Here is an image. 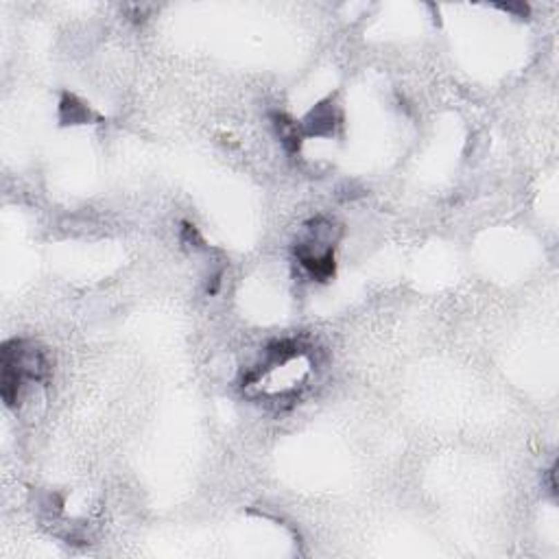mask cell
I'll list each match as a JSON object with an SVG mask.
<instances>
[{
	"instance_id": "cell-1",
	"label": "cell",
	"mask_w": 559,
	"mask_h": 559,
	"mask_svg": "<svg viewBox=\"0 0 559 559\" xmlns=\"http://www.w3.org/2000/svg\"><path fill=\"white\" fill-rule=\"evenodd\" d=\"M59 109H62V118H64L66 122H83V120H88V118H90L88 107L83 105V103H79V101L75 99V96H70V94L64 96V101H62Z\"/></svg>"
}]
</instances>
